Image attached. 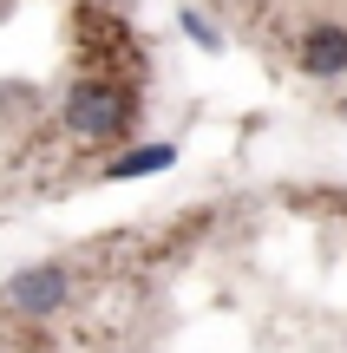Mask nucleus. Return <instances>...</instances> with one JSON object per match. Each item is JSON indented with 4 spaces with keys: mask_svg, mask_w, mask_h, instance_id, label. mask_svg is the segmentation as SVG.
I'll return each mask as SVG.
<instances>
[{
    "mask_svg": "<svg viewBox=\"0 0 347 353\" xmlns=\"http://www.w3.org/2000/svg\"><path fill=\"white\" fill-rule=\"evenodd\" d=\"M177 164V144H131L125 157H112L105 164V176H118V183H131V176H157Z\"/></svg>",
    "mask_w": 347,
    "mask_h": 353,
    "instance_id": "4",
    "label": "nucleus"
},
{
    "mask_svg": "<svg viewBox=\"0 0 347 353\" xmlns=\"http://www.w3.org/2000/svg\"><path fill=\"white\" fill-rule=\"evenodd\" d=\"M184 33H190V39H197V46H210V52H217V46H223V33H217V26H210V20H204V13H190V7H184Z\"/></svg>",
    "mask_w": 347,
    "mask_h": 353,
    "instance_id": "5",
    "label": "nucleus"
},
{
    "mask_svg": "<svg viewBox=\"0 0 347 353\" xmlns=\"http://www.w3.org/2000/svg\"><path fill=\"white\" fill-rule=\"evenodd\" d=\"M301 65H308L315 79H341L347 72V33L341 26H315V33L301 39Z\"/></svg>",
    "mask_w": 347,
    "mask_h": 353,
    "instance_id": "3",
    "label": "nucleus"
},
{
    "mask_svg": "<svg viewBox=\"0 0 347 353\" xmlns=\"http://www.w3.org/2000/svg\"><path fill=\"white\" fill-rule=\"evenodd\" d=\"M0 301L13 307V314H26V321H39V314H59L66 301H72V275L66 268H20V275L7 281V294Z\"/></svg>",
    "mask_w": 347,
    "mask_h": 353,
    "instance_id": "2",
    "label": "nucleus"
},
{
    "mask_svg": "<svg viewBox=\"0 0 347 353\" xmlns=\"http://www.w3.org/2000/svg\"><path fill=\"white\" fill-rule=\"evenodd\" d=\"M59 118H66V131H72V138L105 144V138H118V131H125L131 105H125V92H118V85H105V79H79V85L66 92Z\"/></svg>",
    "mask_w": 347,
    "mask_h": 353,
    "instance_id": "1",
    "label": "nucleus"
}]
</instances>
